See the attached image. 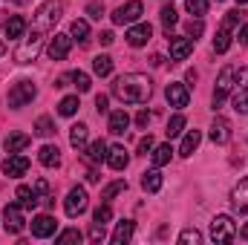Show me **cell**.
Instances as JSON below:
<instances>
[{"instance_id":"680465c9","label":"cell","mask_w":248,"mask_h":245,"mask_svg":"<svg viewBox=\"0 0 248 245\" xmlns=\"http://www.w3.org/2000/svg\"><path fill=\"white\" fill-rule=\"evenodd\" d=\"M237 3H240V6H246V3H248V0H237Z\"/></svg>"},{"instance_id":"7a4b0ae2","label":"cell","mask_w":248,"mask_h":245,"mask_svg":"<svg viewBox=\"0 0 248 245\" xmlns=\"http://www.w3.org/2000/svg\"><path fill=\"white\" fill-rule=\"evenodd\" d=\"M61 15H63V3L61 0H46L41 9H38V15H35V23H32V29L35 32H49L58 20H61Z\"/></svg>"},{"instance_id":"ba28073f","label":"cell","mask_w":248,"mask_h":245,"mask_svg":"<svg viewBox=\"0 0 248 245\" xmlns=\"http://www.w3.org/2000/svg\"><path fill=\"white\" fill-rule=\"evenodd\" d=\"M23 208H20V202H12V205H6L3 208V228H6V234H20L23 231Z\"/></svg>"},{"instance_id":"9c48e42d","label":"cell","mask_w":248,"mask_h":245,"mask_svg":"<svg viewBox=\"0 0 248 245\" xmlns=\"http://www.w3.org/2000/svg\"><path fill=\"white\" fill-rule=\"evenodd\" d=\"M234 90V66H225L217 78V90H214V110L222 107V101L228 98V92Z\"/></svg>"},{"instance_id":"8992f818","label":"cell","mask_w":248,"mask_h":245,"mask_svg":"<svg viewBox=\"0 0 248 245\" xmlns=\"http://www.w3.org/2000/svg\"><path fill=\"white\" fill-rule=\"evenodd\" d=\"M35 95H38V90H35L32 81H17V84L9 90V107H12V110H20V107H26Z\"/></svg>"},{"instance_id":"d6986e66","label":"cell","mask_w":248,"mask_h":245,"mask_svg":"<svg viewBox=\"0 0 248 245\" xmlns=\"http://www.w3.org/2000/svg\"><path fill=\"white\" fill-rule=\"evenodd\" d=\"M127 162H130V156H127L124 144H113V147L107 150V165H110L113 170H124V168H127Z\"/></svg>"},{"instance_id":"681fc988","label":"cell","mask_w":248,"mask_h":245,"mask_svg":"<svg viewBox=\"0 0 248 245\" xmlns=\"http://www.w3.org/2000/svg\"><path fill=\"white\" fill-rule=\"evenodd\" d=\"M35 193L46 199V193H49V184H46V179H35Z\"/></svg>"},{"instance_id":"7c38bea8","label":"cell","mask_w":248,"mask_h":245,"mask_svg":"<svg viewBox=\"0 0 248 245\" xmlns=\"http://www.w3.org/2000/svg\"><path fill=\"white\" fill-rule=\"evenodd\" d=\"M69 46H72V35H55L46 46V55L49 61H63L69 55Z\"/></svg>"},{"instance_id":"74e56055","label":"cell","mask_w":248,"mask_h":245,"mask_svg":"<svg viewBox=\"0 0 248 245\" xmlns=\"http://www.w3.org/2000/svg\"><path fill=\"white\" fill-rule=\"evenodd\" d=\"M124 190H127V182H122V179H119V182H110L104 190H101V199H104V202H110L116 193H124Z\"/></svg>"},{"instance_id":"e575fe53","label":"cell","mask_w":248,"mask_h":245,"mask_svg":"<svg viewBox=\"0 0 248 245\" xmlns=\"http://www.w3.org/2000/svg\"><path fill=\"white\" fill-rule=\"evenodd\" d=\"M78 107H81V104H78V95H66L61 104H58V113H61V116H75Z\"/></svg>"},{"instance_id":"b9f144b4","label":"cell","mask_w":248,"mask_h":245,"mask_svg":"<svg viewBox=\"0 0 248 245\" xmlns=\"http://www.w3.org/2000/svg\"><path fill=\"white\" fill-rule=\"evenodd\" d=\"M185 6L193 17H202V15L208 12V0H185Z\"/></svg>"},{"instance_id":"3957f363","label":"cell","mask_w":248,"mask_h":245,"mask_svg":"<svg viewBox=\"0 0 248 245\" xmlns=\"http://www.w3.org/2000/svg\"><path fill=\"white\" fill-rule=\"evenodd\" d=\"M44 32H35V29H29V35H23L20 38V44H17V49H15V61L17 63H32L38 58V52H41V44H44Z\"/></svg>"},{"instance_id":"836d02e7","label":"cell","mask_w":248,"mask_h":245,"mask_svg":"<svg viewBox=\"0 0 248 245\" xmlns=\"http://www.w3.org/2000/svg\"><path fill=\"white\" fill-rule=\"evenodd\" d=\"M69 35H72L75 41L87 44V41H90V26H87V20H72V26H69Z\"/></svg>"},{"instance_id":"5bb4252c","label":"cell","mask_w":248,"mask_h":245,"mask_svg":"<svg viewBox=\"0 0 248 245\" xmlns=\"http://www.w3.org/2000/svg\"><path fill=\"white\" fill-rule=\"evenodd\" d=\"M231 208L237 214H248V176L234 184V190H231Z\"/></svg>"},{"instance_id":"ac0fdd59","label":"cell","mask_w":248,"mask_h":245,"mask_svg":"<svg viewBox=\"0 0 248 245\" xmlns=\"http://www.w3.org/2000/svg\"><path fill=\"white\" fill-rule=\"evenodd\" d=\"M170 41V58L173 61H185L187 55L193 52V38H168Z\"/></svg>"},{"instance_id":"ee69618b","label":"cell","mask_w":248,"mask_h":245,"mask_svg":"<svg viewBox=\"0 0 248 245\" xmlns=\"http://www.w3.org/2000/svg\"><path fill=\"white\" fill-rule=\"evenodd\" d=\"M185 29H187V38H193V41H196V38H199V35L205 32V23H202V20L196 17V20H190V23H187Z\"/></svg>"},{"instance_id":"603a6c76","label":"cell","mask_w":248,"mask_h":245,"mask_svg":"<svg viewBox=\"0 0 248 245\" xmlns=\"http://www.w3.org/2000/svg\"><path fill=\"white\" fill-rule=\"evenodd\" d=\"M130 127V116L124 113V110H116V113H110V122H107V130L113 133V136H122L124 130Z\"/></svg>"},{"instance_id":"f35d334b","label":"cell","mask_w":248,"mask_h":245,"mask_svg":"<svg viewBox=\"0 0 248 245\" xmlns=\"http://www.w3.org/2000/svg\"><path fill=\"white\" fill-rule=\"evenodd\" d=\"M234 110H237L240 116H248V87L246 90H237V95H234Z\"/></svg>"},{"instance_id":"6f0895ef","label":"cell","mask_w":248,"mask_h":245,"mask_svg":"<svg viewBox=\"0 0 248 245\" xmlns=\"http://www.w3.org/2000/svg\"><path fill=\"white\" fill-rule=\"evenodd\" d=\"M3 52H6V46H3V44H0V55H3Z\"/></svg>"},{"instance_id":"816d5d0a","label":"cell","mask_w":248,"mask_h":245,"mask_svg":"<svg viewBox=\"0 0 248 245\" xmlns=\"http://www.w3.org/2000/svg\"><path fill=\"white\" fill-rule=\"evenodd\" d=\"M136 124H139V127H147V124H150V113H147V110H139V116H136Z\"/></svg>"},{"instance_id":"9a60e30c","label":"cell","mask_w":248,"mask_h":245,"mask_svg":"<svg viewBox=\"0 0 248 245\" xmlns=\"http://www.w3.org/2000/svg\"><path fill=\"white\" fill-rule=\"evenodd\" d=\"M150 38H153V26L150 23H136V26L127 29V44L130 46H144Z\"/></svg>"},{"instance_id":"2e32d148","label":"cell","mask_w":248,"mask_h":245,"mask_svg":"<svg viewBox=\"0 0 248 245\" xmlns=\"http://www.w3.org/2000/svg\"><path fill=\"white\" fill-rule=\"evenodd\" d=\"M165 95H168V104H170V107H176V110L187 107V101H190V92H187L185 84H168Z\"/></svg>"},{"instance_id":"8d00e7d4","label":"cell","mask_w":248,"mask_h":245,"mask_svg":"<svg viewBox=\"0 0 248 245\" xmlns=\"http://www.w3.org/2000/svg\"><path fill=\"white\" fill-rule=\"evenodd\" d=\"M182 130H185V116H179V113H176V116L168 122V130H165V133H168V138H176Z\"/></svg>"},{"instance_id":"4dcf8cb0","label":"cell","mask_w":248,"mask_h":245,"mask_svg":"<svg viewBox=\"0 0 248 245\" xmlns=\"http://www.w3.org/2000/svg\"><path fill=\"white\" fill-rule=\"evenodd\" d=\"M93 69H95V75L107 78V75L113 72V58H110V55H95V58H93Z\"/></svg>"},{"instance_id":"277c9868","label":"cell","mask_w":248,"mask_h":245,"mask_svg":"<svg viewBox=\"0 0 248 245\" xmlns=\"http://www.w3.org/2000/svg\"><path fill=\"white\" fill-rule=\"evenodd\" d=\"M243 20V12L240 9H234V12H228L225 17H222V26H219V32H217V38H214V52H228V46H231V32H234V26Z\"/></svg>"},{"instance_id":"ab89813d","label":"cell","mask_w":248,"mask_h":245,"mask_svg":"<svg viewBox=\"0 0 248 245\" xmlns=\"http://www.w3.org/2000/svg\"><path fill=\"white\" fill-rule=\"evenodd\" d=\"M110 219H113V208H110L107 202H104V205H98V208H95V214H93V222H101V225H107Z\"/></svg>"},{"instance_id":"1f68e13d","label":"cell","mask_w":248,"mask_h":245,"mask_svg":"<svg viewBox=\"0 0 248 245\" xmlns=\"http://www.w3.org/2000/svg\"><path fill=\"white\" fill-rule=\"evenodd\" d=\"M35 136H41V138H49V136H55V122H52L49 116H41V119L35 122Z\"/></svg>"},{"instance_id":"f907efd6","label":"cell","mask_w":248,"mask_h":245,"mask_svg":"<svg viewBox=\"0 0 248 245\" xmlns=\"http://www.w3.org/2000/svg\"><path fill=\"white\" fill-rule=\"evenodd\" d=\"M107 104H110V98H107V95H95V110H98V113H107V110H110Z\"/></svg>"},{"instance_id":"f546056e","label":"cell","mask_w":248,"mask_h":245,"mask_svg":"<svg viewBox=\"0 0 248 245\" xmlns=\"http://www.w3.org/2000/svg\"><path fill=\"white\" fill-rule=\"evenodd\" d=\"M153 165L156 168H165L168 162H170V156H173V150H170V144H159V147H153Z\"/></svg>"},{"instance_id":"c3c4849f","label":"cell","mask_w":248,"mask_h":245,"mask_svg":"<svg viewBox=\"0 0 248 245\" xmlns=\"http://www.w3.org/2000/svg\"><path fill=\"white\" fill-rule=\"evenodd\" d=\"M234 81H237V84H234L237 90H246L248 87V66H243L240 72H234Z\"/></svg>"},{"instance_id":"e0dca14e","label":"cell","mask_w":248,"mask_h":245,"mask_svg":"<svg viewBox=\"0 0 248 245\" xmlns=\"http://www.w3.org/2000/svg\"><path fill=\"white\" fill-rule=\"evenodd\" d=\"M211 141L214 144H228L231 141V122L228 119H222V116L214 119V124H211Z\"/></svg>"},{"instance_id":"4316f807","label":"cell","mask_w":248,"mask_h":245,"mask_svg":"<svg viewBox=\"0 0 248 245\" xmlns=\"http://www.w3.org/2000/svg\"><path fill=\"white\" fill-rule=\"evenodd\" d=\"M199 141H202V133L199 130H190L185 138H182V147H179V156H193V150L199 147Z\"/></svg>"},{"instance_id":"44dd1931","label":"cell","mask_w":248,"mask_h":245,"mask_svg":"<svg viewBox=\"0 0 248 245\" xmlns=\"http://www.w3.org/2000/svg\"><path fill=\"white\" fill-rule=\"evenodd\" d=\"M29 136L26 133H9L6 136V141H3V147H6V153H20V150H26L29 147Z\"/></svg>"},{"instance_id":"f6af8a7d","label":"cell","mask_w":248,"mask_h":245,"mask_svg":"<svg viewBox=\"0 0 248 245\" xmlns=\"http://www.w3.org/2000/svg\"><path fill=\"white\" fill-rule=\"evenodd\" d=\"M153 147H156V141H153V136L147 133V136L139 141V156H147V153H153Z\"/></svg>"},{"instance_id":"d6a6232c","label":"cell","mask_w":248,"mask_h":245,"mask_svg":"<svg viewBox=\"0 0 248 245\" xmlns=\"http://www.w3.org/2000/svg\"><path fill=\"white\" fill-rule=\"evenodd\" d=\"M159 17H162V26H165V32H168V38H170V29L176 26V9L173 6H162V12H159Z\"/></svg>"},{"instance_id":"f1b7e54d","label":"cell","mask_w":248,"mask_h":245,"mask_svg":"<svg viewBox=\"0 0 248 245\" xmlns=\"http://www.w3.org/2000/svg\"><path fill=\"white\" fill-rule=\"evenodd\" d=\"M141 187H144L147 193H159V190H162V173H159V170H147V173L141 176Z\"/></svg>"},{"instance_id":"11a10c76","label":"cell","mask_w":248,"mask_h":245,"mask_svg":"<svg viewBox=\"0 0 248 245\" xmlns=\"http://www.w3.org/2000/svg\"><path fill=\"white\" fill-rule=\"evenodd\" d=\"M240 237H243V240H248V222L243 225V231H240Z\"/></svg>"},{"instance_id":"60d3db41","label":"cell","mask_w":248,"mask_h":245,"mask_svg":"<svg viewBox=\"0 0 248 245\" xmlns=\"http://www.w3.org/2000/svg\"><path fill=\"white\" fill-rule=\"evenodd\" d=\"M179 243L182 245H199L202 243V234H199L196 228H185V231L179 234Z\"/></svg>"},{"instance_id":"d4e9b609","label":"cell","mask_w":248,"mask_h":245,"mask_svg":"<svg viewBox=\"0 0 248 245\" xmlns=\"http://www.w3.org/2000/svg\"><path fill=\"white\" fill-rule=\"evenodd\" d=\"M87 124H72L69 127V144L75 147V150H84L87 147Z\"/></svg>"},{"instance_id":"7dc6e473","label":"cell","mask_w":248,"mask_h":245,"mask_svg":"<svg viewBox=\"0 0 248 245\" xmlns=\"http://www.w3.org/2000/svg\"><path fill=\"white\" fill-rule=\"evenodd\" d=\"M87 15H90L93 20H101V17H104V3H90V6H87Z\"/></svg>"},{"instance_id":"cb8c5ba5","label":"cell","mask_w":248,"mask_h":245,"mask_svg":"<svg viewBox=\"0 0 248 245\" xmlns=\"http://www.w3.org/2000/svg\"><path fill=\"white\" fill-rule=\"evenodd\" d=\"M38 162H41L44 168H55V165L61 162V150H58L55 144H44L41 153H38Z\"/></svg>"},{"instance_id":"9f6ffc18","label":"cell","mask_w":248,"mask_h":245,"mask_svg":"<svg viewBox=\"0 0 248 245\" xmlns=\"http://www.w3.org/2000/svg\"><path fill=\"white\" fill-rule=\"evenodd\" d=\"M6 3H26V0H6Z\"/></svg>"},{"instance_id":"83f0119b","label":"cell","mask_w":248,"mask_h":245,"mask_svg":"<svg viewBox=\"0 0 248 245\" xmlns=\"http://www.w3.org/2000/svg\"><path fill=\"white\" fill-rule=\"evenodd\" d=\"M107 150H110L107 141L98 138V141H93V144L87 147V159H90V162H104V159H107Z\"/></svg>"},{"instance_id":"5b68a950","label":"cell","mask_w":248,"mask_h":245,"mask_svg":"<svg viewBox=\"0 0 248 245\" xmlns=\"http://www.w3.org/2000/svg\"><path fill=\"white\" fill-rule=\"evenodd\" d=\"M234 237H237V222L228 214L214 216V222H211V240L214 243H231Z\"/></svg>"},{"instance_id":"30bf717a","label":"cell","mask_w":248,"mask_h":245,"mask_svg":"<svg viewBox=\"0 0 248 245\" xmlns=\"http://www.w3.org/2000/svg\"><path fill=\"white\" fill-rule=\"evenodd\" d=\"M141 12H144V6H141V0H127L124 6H119L116 12H113V23H136L139 17H141Z\"/></svg>"},{"instance_id":"7bdbcfd3","label":"cell","mask_w":248,"mask_h":245,"mask_svg":"<svg viewBox=\"0 0 248 245\" xmlns=\"http://www.w3.org/2000/svg\"><path fill=\"white\" fill-rule=\"evenodd\" d=\"M55 243L63 245V243H81V231H75V228H69V231H63L55 237Z\"/></svg>"},{"instance_id":"52a82bcc","label":"cell","mask_w":248,"mask_h":245,"mask_svg":"<svg viewBox=\"0 0 248 245\" xmlns=\"http://www.w3.org/2000/svg\"><path fill=\"white\" fill-rule=\"evenodd\" d=\"M87 205H90V196H87V190L84 187H72L69 193H66V202H63V211H66V216H81L84 211H87Z\"/></svg>"},{"instance_id":"4fadbf2b","label":"cell","mask_w":248,"mask_h":245,"mask_svg":"<svg viewBox=\"0 0 248 245\" xmlns=\"http://www.w3.org/2000/svg\"><path fill=\"white\" fill-rule=\"evenodd\" d=\"M55 228H58V222H55V216H49V214H41V216L32 219V237H38V240L52 237Z\"/></svg>"},{"instance_id":"484cf974","label":"cell","mask_w":248,"mask_h":245,"mask_svg":"<svg viewBox=\"0 0 248 245\" xmlns=\"http://www.w3.org/2000/svg\"><path fill=\"white\" fill-rule=\"evenodd\" d=\"M133 228H136V225H133L130 219L119 222V225H116V231H113V237H110V240H113V245H127V243H130V237H133Z\"/></svg>"},{"instance_id":"bcb514c9","label":"cell","mask_w":248,"mask_h":245,"mask_svg":"<svg viewBox=\"0 0 248 245\" xmlns=\"http://www.w3.org/2000/svg\"><path fill=\"white\" fill-rule=\"evenodd\" d=\"M104 237H107L104 225H101V222H93V228H90V240H93V243H101Z\"/></svg>"},{"instance_id":"6da1fadb","label":"cell","mask_w":248,"mask_h":245,"mask_svg":"<svg viewBox=\"0 0 248 245\" xmlns=\"http://www.w3.org/2000/svg\"><path fill=\"white\" fill-rule=\"evenodd\" d=\"M113 95L124 104H144L153 95V81L141 72H124L113 81Z\"/></svg>"},{"instance_id":"f5cc1de1","label":"cell","mask_w":248,"mask_h":245,"mask_svg":"<svg viewBox=\"0 0 248 245\" xmlns=\"http://www.w3.org/2000/svg\"><path fill=\"white\" fill-rule=\"evenodd\" d=\"M98 41H101L104 46H110V44L116 41V35H113V32H101V38H98Z\"/></svg>"},{"instance_id":"db71d44e","label":"cell","mask_w":248,"mask_h":245,"mask_svg":"<svg viewBox=\"0 0 248 245\" xmlns=\"http://www.w3.org/2000/svg\"><path fill=\"white\" fill-rule=\"evenodd\" d=\"M240 44H246V46H248V23L240 29Z\"/></svg>"},{"instance_id":"ffe728a7","label":"cell","mask_w":248,"mask_h":245,"mask_svg":"<svg viewBox=\"0 0 248 245\" xmlns=\"http://www.w3.org/2000/svg\"><path fill=\"white\" fill-rule=\"evenodd\" d=\"M15 196H17V202H20V208L23 211H35L38 208V193H35V187H26V184H20L17 190H15Z\"/></svg>"},{"instance_id":"d590c367","label":"cell","mask_w":248,"mask_h":245,"mask_svg":"<svg viewBox=\"0 0 248 245\" xmlns=\"http://www.w3.org/2000/svg\"><path fill=\"white\" fill-rule=\"evenodd\" d=\"M69 81L78 87V92H87V90H90V75H87V72H81V69L69 72Z\"/></svg>"},{"instance_id":"8fae6325","label":"cell","mask_w":248,"mask_h":245,"mask_svg":"<svg viewBox=\"0 0 248 245\" xmlns=\"http://www.w3.org/2000/svg\"><path fill=\"white\" fill-rule=\"evenodd\" d=\"M26 170H29V159L20 153H9V159L3 162V173L9 179H20V176H26Z\"/></svg>"},{"instance_id":"7402d4cb","label":"cell","mask_w":248,"mask_h":245,"mask_svg":"<svg viewBox=\"0 0 248 245\" xmlns=\"http://www.w3.org/2000/svg\"><path fill=\"white\" fill-rule=\"evenodd\" d=\"M6 38L9 41H17V38H23V32H26V20L20 17V15H12L9 20H6Z\"/></svg>"}]
</instances>
